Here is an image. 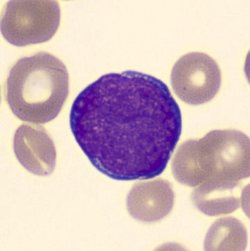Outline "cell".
I'll use <instances>...</instances> for the list:
<instances>
[{
  "instance_id": "cell-6",
  "label": "cell",
  "mask_w": 250,
  "mask_h": 251,
  "mask_svg": "<svg viewBox=\"0 0 250 251\" xmlns=\"http://www.w3.org/2000/svg\"><path fill=\"white\" fill-rule=\"evenodd\" d=\"M13 151L19 162L31 174L49 176L55 169V146L42 126L34 124L20 126L13 138Z\"/></svg>"
},
{
  "instance_id": "cell-2",
  "label": "cell",
  "mask_w": 250,
  "mask_h": 251,
  "mask_svg": "<svg viewBox=\"0 0 250 251\" xmlns=\"http://www.w3.org/2000/svg\"><path fill=\"white\" fill-rule=\"evenodd\" d=\"M180 183L204 190H237L250 176V138L236 129L213 130L177 150L172 163Z\"/></svg>"
},
{
  "instance_id": "cell-5",
  "label": "cell",
  "mask_w": 250,
  "mask_h": 251,
  "mask_svg": "<svg viewBox=\"0 0 250 251\" xmlns=\"http://www.w3.org/2000/svg\"><path fill=\"white\" fill-rule=\"evenodd\" d=\"M170 80L177 97L190 105H200L209 102L218 94L221 86V71L211 56L194 51L177 60Z\"/></svg>"
},
{
  "instance_id": "cell-7",
  "label": "cell",
  "mask_w": 250,
  "mask_h": 251,
  "mask_svg": "<svg viewBox=\"0 0 250 251\" xmlns=\"http://www.w3.org/2000/svg\"><path fill=\"white\" fill-rule=\"evenodd\" d=\"M175 203L173 186L157 178L134 184L127 199V207L134 219L142 223L160 222L168 217Z\"/></svg>"
},
{
  "instance_id": "cell-8",
  "label": "cell",
  "mask_w": 250,
  "mask_h": 251,
  "mask_svg": "<svg viewBox=\"0 0 250 251\" xmlns=\"http://www.w3.org/2000/svg\"><path fill=\"white\" fill-rule=\"evenodd\" d=\"M248 235L244 225L236 218L217 220L210 227L205 241L206 251H244Z\"/></svg>"
},
{
  "instance_id": "cell-1",
  "label": "cell",
  "mask_w": 250,
  "mask_h": 251,
  "mask_svg": "<svg viewBox=\"0 0 250 251\" xmlns=\"http://www.w3.org/2000/svg\"><path fill=\"white\" fill-rule=\"evenodd\" d=\"M69 126L91 164L119 181L150 179L166 169L182 129L168 86L137 71L112 73L74 100Z\"/></svg>"
},
{
  "instance_id": "cell-4",
  "label": "cell",
  "mask_w": 250,
  "mask_h": 251,
  "mask_svg": "<svg viewBox=\"0 0 250 251\" xmlns=\"http://www.w3.org/2000/svg\"><path fill=\"white\" fill-rule=\"evenodd\" d=\"M59 2L53 0H12L5 5L1 22L6 41L18 47L49 41L60 25Z\"/></svg>"
},
{
  "instance_id": "cell-3",
  "label": "cell",
  "mask_w": 250,
  "mask_h": 251,
  "mask_svg": "<svg viewBox=\"0 0 250 251\" xmlns=\"http://www.w3.org/2000/svg\"><path fill=\"white\" fill-rule=\"evenodd\" d=\"M69 94L65 64L49 53L18 60L10 71L6 99L14 115L33 124H44L59 115Z\"/></svg>"
}]
</instances>
